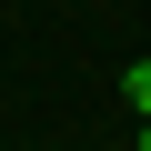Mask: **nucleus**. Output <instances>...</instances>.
<instances>
[{
    "label": "nucleus",
    "instance_id": "1",
    "mask_svg": "<svg viewBox=\"0 0 151 151\" xmlns=\"http://www.w3.org/2000/svg\"><path fill=\"white\" fill-rule=\"evenodd\" d=\"M121 91H131V101L151 111V60H131V70H121Z\"/></svg>",
    "mask_w": 151,
    "mask_h": 151
},
{
    "label": "nucleus",
    "instance_id": "2",
    "mask_svg": "<svg viewBox=\"0 0 151 151\" xmlns=\"http://www.w3.org/2000/svg\"><path fill=\"white\" fill-rule=\"evenodd\" d=\"M141 151H151V111H141Z\"/></svg>",
    "mask_w": 151,
    "mask_h": 151
}]
</instances>
